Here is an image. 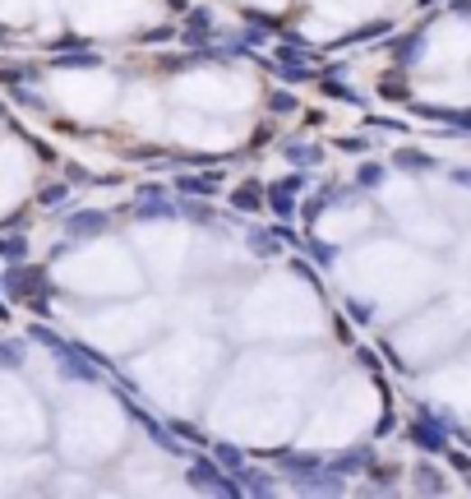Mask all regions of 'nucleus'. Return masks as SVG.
Wrapping results in <instances>:
<instances>
[{
    "instance_id": "1",
    "label": "nucleus",
    "mask_w": 471,
    "mask_h": 499,
    "mask_svg": "<svg viewBox=\"0 0 471 499\" xmlns=\"http://www.w3.org/2000/svg\"><path fill=\"white\" fill-rule=\"evenodd\" d=\"M56 93L78 111V116H97V111L115 97V84L106 79V74H65V79H56Z\"/></svg>"
},
{
    "instance_id": "2",
    "label": "nucleus",
    "mask_w": 471,
    "mask_h": 499,
    "mask_svg": "<svg viewBox=\"0 0 471 499\" xmlns=\"http://www.w3.org/2000/svg\"><path fill=\"white\" fill-rule=\"evenodd\" d=\"M143 10H148V0H84L78 5V23H84V32H121Z\"/></svg>"
},
{
    "instance_id": "3",
    "label": "nucleus",
    "mask_w": 471,
    "mask_h": 499,
    "mask_svg": "<svg viewBox=\"0 0 471 499\" xmlns=\"http://www.w3.org/2000/svg\"><path fill=\"white\" fill-rule=\"evenodd\" d=\"M28 10H37V0H0V19H23Z\"/></svg>"
},
{
    "instance_id": "4",
    "label": "nucleus",
    "mask_w": 471,
    "mask_h": 499,
    "mask_svg": "<svg viewBox=\"0 0 471 499\" xmlns=\"http://www.w3.org/2000/svg\"><path fill=\"white\" fill-rule=\"evenodd\" d=\"M254 5H263V10H287L291 0H254Z\"/></svg>"
}]
</instances>
